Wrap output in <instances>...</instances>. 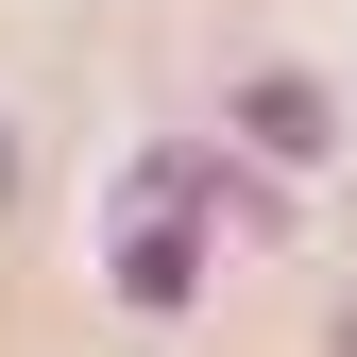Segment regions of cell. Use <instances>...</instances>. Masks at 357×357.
Wrapping results in <instances>:
<instances>
[{"mask_svg":"<svg viewBox=\"0 0 357 357\" xmlns=\"http://www.w3.org/2000/svg\"><path fill=\"white\" fill-rule=\"evenodd\" d=\"M238 119H255V153H324V137H340V119H324V85H289V68H273V85H255V102H238Z\"/></svg>","mask_w":357,"mask_h":357,"instance_id":"1","label":"cell"},{"mask_svg":"<svg viewBox=\"0 0 357 357\" xmlns=\"http://www.w3.org/2000/svg\"><path fill=\"white\" fill-rule=\"evenodd\" d=\"M0 204H17V153H0Z\"/></svg>","mask_w":357,"mask_h":357,"instance_id":"2","label":"cell"}]
</instances>
